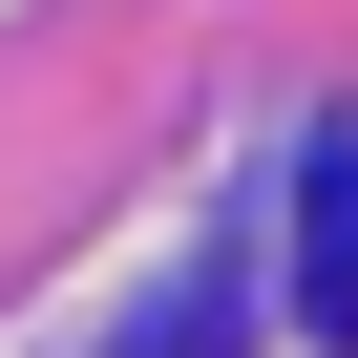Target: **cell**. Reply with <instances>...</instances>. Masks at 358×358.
I'll use <instances>...</instances> for the list:
<instances>
[{
    "mask_svg": "<svg viewBox=\"0 0 358 358\" xmlns=\"http://www.w3.org/2000/svg\"><path fill=\"white\" fill-rule=\"evenodd\" d=\"M295 337H358V127H316L295 169Z\"/></svg>",
    "mask_w": 358,
    "mask_h": 358,
    "instance_id": "obj_1",
    "label": "cell"
}]
</instances>
